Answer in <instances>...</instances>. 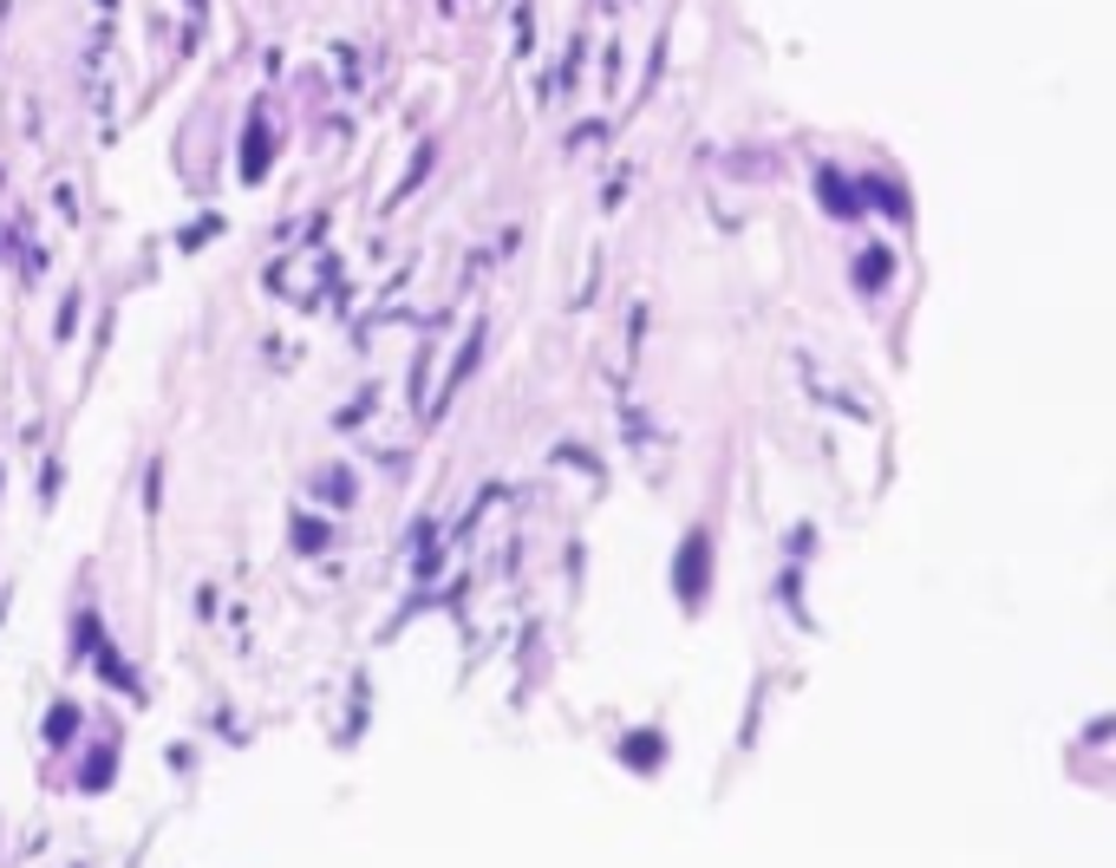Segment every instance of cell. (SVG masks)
<instances>
[{
	"label": "cell",
	"mask_w": 1116,
	"mask_h": 868,
	"mask_svg": "<svg viewBox=\"0 0 1116 868\" xmlns=\"http://www.w3.org/2000/svg\"><path fill=\"white\" fill-rule=\"evenodd\" d=\"M261 157H268V131H261V124H255V131H248V176H255V170H261Z\"/></svg>",
	"instance_id": "cell-1"
},
{
	"label": "cell",
	"mask_w": 1116,
	"mask_h": 868,
	"mask_svg": "<svg viewBox=\"0 0 1116 868\" xmlns=\"http://www.w3.org/2000/svg\"><path fill=\"white\" fill-rule=\"evenodd\" d=\"M882 274H888V255H882V248H875V255H862V281H869V288H875V281H882Z\"/></svg>",
	"instance_id": "cell-2"
}]
</instances>
